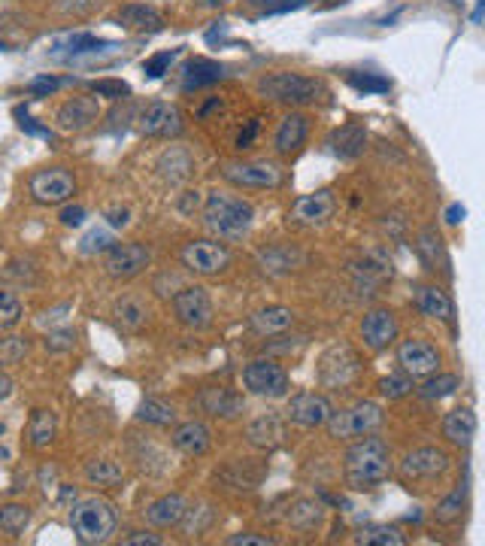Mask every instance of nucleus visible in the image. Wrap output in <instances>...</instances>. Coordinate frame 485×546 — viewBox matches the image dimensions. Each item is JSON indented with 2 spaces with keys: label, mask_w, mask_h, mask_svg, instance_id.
Segmentation results:
<instances>
[{
  "label": "nucleus",
  "mask_w": 485,
  "mask_h": 546,
  "mask_svg": "<svg viewBox=\"0 0 485 546\" xmlns=\"http://www.w3.org/2000/svg\"><path fill=\"white\" fill-rule=\"evenodd\" d=\"M343 470H346V479L352 489H370V486H379L382 479H388L392 474V453H388V444L379 438H364L355 440L346 455H343Z\"/></svg>",
  "instance_id": "1"
},
{
  "label": "nucleus",
  "mask_w": 485,
  "mask_h": 546,
  "mask_svg": "<svg viewBox=\"0 0 485 546\" xmlns=\"http://www.w3.org/2000/svg\"><path fill=\"white\" fill-rule=\"evenodd\" d=\"M255 222V210L249 201L225 191H212L203 204V225L210 228L216 237L222 240H240L249 234V228Z\"/></svg>",
  "instance_id": "2"
},
{
  "label": "nucleus",
  "mask_w": 485,
  "mask_h": 546,
  "mask_svg": "<svg viewBox=\"0 0 485 546\" xmlns=\"http://www.w3.org/2000/svg\"><path fill=\"white\" fill-rule=\"evenodd\" d=\"M70 526L83 543H107L115 534V507L104 498H83L73 504Z\"/></svg>",
  "instance_id": "3"
},
{
  "label": "nucleus",
  "mask_w": 485,
  "mask_h": 546,
  "mask_svg": "<svg viewBox=\"0 0 485 546\" xmlns=\"http://www.w3.org/2000/svg\"><path fill=\"white\" fill-rule=\"evenodd\" d=\"M258 92L274 103H289V107H304L313 103L322 94V83L304 73H270V76L258 79Z\"/></svg>",
  "instance_id": "4"
},
{
  "label": "nucleus",
  "mask_w": 485,
  "mask_h": 546,
  "mask_svg": "<svg viewBox=\"0 0 485 546\" xmlns=\"http://www.w3.org/2000/svg\"><path fill=\"white\" fill-rule=\"evenodd\" d=\"M325 425H328L330 438H337V440L362 438V434H373L382 425V410H379V404L362 401V404H355V407L330 413Z\"/></svg>",
  "instance_id": "5"
},
{
  "label": "nucleus",
  "mask_w": 485,
  "mask_h": 546,
  "mask_svg": "<svg viewBox=\"0 0 485 546\" xmlns=\"http://www.w3.org/2000/svg\"><path fill=\"white\" fill-rule=\"evenodd\" d=\"M242 386L246 392L261 397H285L289 395V373L270 358H255L242 371Z\"/></svg>",
  "instance_id": "6"
},
{
  "label": "nucleus",
  "mask_w": 485,
  "mask_h": 546,
  "mask_svg": "<svg viewBox=\"0 0 485 546\" xmlns=\"http://www.w3.org/2000/svg\"><path fill=\"white\" fill-rule=\"evenodd\" d=\"M137 128L143 137H179L182 134V113L173 103L152 100L139 109Z\"/></svg>",
  "instance_id": "7"
},
{
  "label": "nucleus",
  "mask_w": 485,
  "mask_h": 546,
  "mask_svg": "<svg viewBox=\"0 0 485 546\" xmlns=\"http://www.w3.org/2000/svg\"><path fill=\"white\" fill-rule=\"evenodd\" d=\"M449 468V455L437 446H418L413 453L403 455L401 462V477L407 483H425V479H437L440 474H446Z\"/></svg>",
  "instance_id": "8"
},
{
  "label": "nucleus",
  "mask_w": 485,
  "mask_h": 546,
  "mask_svg": "<svg viewBox=\"0 0 485 546\" xmlns=\"http://www.w3.org/2000/svg\"><path fill=\"white\" fill-rule=\"evenodd\" d=\"M173 313L186 328H207L212 322V301L201 285H186L173 294Z\"/></svg>",
  "instance_id": "9"
},
{
  "label": "nucleus",
  "mask_w": 485,
  "mask_h": 546,
  "mask_svg": "<svg viewBox=\"0 0 485 546\" xmlns=\"http://www.w3.org/2000/svg\"><path fill=\"white\" fill-rule=\"evenodd\" d=\"M222 176L240 189H276L282 182V173L274 161H237L225 165Z\"/></svg>",
  "instance_id": "10"
},
{
  "label": "nucleus",
  "mask_w": 485,
  "mask_h": 546,
  "mask_svg": "<svg viewBox=\"0 0 485 546\" xmlns=\"http://www.w3.org/2000/svg\"><path fill=\"white\" fill-rule=\"evenodd\" d=\"M149 261H152L149 249L139 246V243H113L107 249L104 268L113 279H131L149 268Z\"/></svg>",
  "instance_id": "11"
},
{
  "label": "nucleus",
  "mask_w": 485,
  "mask_h": 546,
  "mask_svg": "<svg viewBox=\"0 0 485 546\" xmlns=\"http://www.w3.org/2000/svg\"><path fill=\"white\" fill-rule=\"evenodd\" d=\"M182 264H186L188 270L201 273V277H216V273H222L227 264H231V253H227L222 243L197 240L182 249Z\"/></svg>",
  "instance_id": "12"
},
{
  "label": "nucleus",
  "mask_w": 485,
  "mask_h": 546,
  "mask_svg": "<svg viewBox=\"0 0 485 546\" xmlns=\"http://www.w3.org/2000/svg\"><path fill=\"white\" fill-rule=\"evenodd\" d=\"M76 191V182L68 171L61 167H52V171H40L31 176V195L36 204H64L68 197H73Z\"/></svg>",
  "instance_id": "13"
},
{
  "label": "nucleus",
  "mask_w": 485,
  "mask_h": 546,
  "mask_svg": "<svg viewBox=\"0 0 485 546\" xmlns=\"http://www.w3.org/2000/svg\"><path fill=\"white\" fill-rule=\"evenodd\" d=\"M355 373H358V358L349 346H334V349H328L325 358H322L319 380L330 389L349 386V382L355 380Z\"/></svg>",
  "instance_id": "14"
},
{
  "label": "nucleus",
  "mask_w": 485,
  "mask_h": 546,
  "mask_svg": "<svg viewBox=\"0 0 485 546\" xmlns=\"http://www.w3.org/2000/svg\"><path fill=\"white\" fill-rule=\"evenodd\" d=\"M394 337H398V319H394L392 309H370V313H364L362 319V341L367 349L373 352H382L388 349V346L394 343Z\"/></svg>",
  "instance_id": "15"
},
{
  "label": "nucleus",
  "mask_w": 485,
  "mask_h": 546,
  "mask_svg": "<svg viewBox=\"0 0 485 546\" xmlns=\"http://www.w3.org/2000/svg\"><path fill=\"white\" fill-rule=\"evenodd\" d=\"M330 413H334L330 401L325 395H315V392H300V395L291 397L289 407H285V416H289L295 425H304V428L325 425Z\"/></svg>",
  "instance_id": "16"
},
{
  "label": "nucleus",
  "mask_w": 485,
  "mask_h": 546,
  "mask_svg": "<svg viewBox=\"0 0 485 546\" xmlns=\"http://www.w3.org/2000/svg\"><path fill=\"white\" fill-rule=\"evenodd\" d=\"M398 365L403 367V373L416 376H428L437 373L440 367V352L437 346L428 341H403L398 349Z\"/></svg>",
  "instance_id": "17"
},
{
  "label": "nucleus",
  "mask_w": 485,
  "mask_h": 546,
  "mask_svg": "<svg viewBox=\"0 0 485 546\" xmlns=\"http://www.w3.org/2000/svg\"><path fill=\"white\" fill-rule=\"evenodd\" d=\"M334 195L328 189H319L313 195H300L295 204H291V216L304 225H322L334 216Z\"/></svg>",
  "instance_id": "18"
},
{
  "label": "nucleus",
  "mask_w": 485,
  "mask_h": 546,
  "mask_svg": "<svg viewBox=\"0 0 485 546\" xmlns=\"http://www.w3.org/2000/svg\"><path fill=\"white\" fill-rule=\"evenodd\" d=\"M98 116H100V107L94 98H70L55 113V122L61 131H83L88 124L98 122Z\"/></svg>",
  "instance_id": "19"
},
{
  "label": "nucleus",
  "mask_w": 485,
  "mask_h": 546,
  "mask_svg": "<svg viewBox=\"0 0 485 546\" xmlns=\"http://www.w3.org/2000/svg\"><path fill=\"white\" fill-rule=\"evenodd\" d=\"M201 407L203 413L210 416H219V419H237L242 413V397L234 392V389H225V386H210L201 392Z\"/></svg>",
  "instance_id": "20"
},
{
  "label": "nucleus",
  "mask_w": 485,
  "mask_h": 546,
  "mask_svg": "<svg viewBox=\"0 0 485 546\" xmlns=\"http://www.w3.org/2000/svg\"><path fill=\"white\" fill-rule=\"evenodd\" d=\"M186 510H188V501L182 495H164L146 507V522L155 528H173L186 519Z\"/></svg>",
  "instance_id": "21"
},
{
  "label": "nucleus",
  "mask_w": 485,
  "mask_h": 546,
  "mask_svg": "<svg viewBox=\"0 0 485 546\" xmlns=\"http://www.w3.org/2000/svg\"><path fill=\"white\" fill-rule=\"evenodd\" d=\"M306 131H310V122H306V116H304V113H291V116H285V119L279 122L276 137H274L276 152H279V155H291V152H298L300 146H304V140H306Z\"/></svg>",
  "instance_id": "22"
},
{
  "label": "nucleus",
  "mask_w": 485,
  "mask_h": 546,
  "mask_svg": "<svg viewBox=\"0 0 485 546\" xmlns=\"http://www.w3.org/2000/svg\"><path fill=\"white\" fill-rule=\"evenodd\" d=\"M443 434H446V440L455 446H470L476 438V413L470 407H458V410L446 413Z\"/></svg>",
  "instance_id": "23"
},
{
  "label": "nucleus",
  "mask_w": 485,
  "mask_h": 546,
  "mask_svg": "<svg viewBox=\"0 0 485 546\" xmlns=\"http://www.w3.org/2000/svg\"><path fill=\"white\" fill-rule=\"evenodd\" d=\"M155 171L161 173V180L176 186V182H186L191 176V171H195V158H191V152L179 149V146H171L167 152H161Z\"/></svg>",
  "instance_id": "24"
},
{
  "label": "nucleus",
  "mask_w": 485,
  "mask_h": 546,
  "mask_svg": "<svg viewBox=\"0 0 485 546\" xmlns=\"http://www.w3.org/2000/svg\"><path fill=\"white\" fill-rule=\"evenodd\" d=\"M210 428L203 422H182L179 428L173 431V446L186 455H203L210 449Z\"/></svg>",
  "instance_id": "25"
},
{
  "label": "nucleus",
  "mask_w": 485,
  "mask_h": 546,
  "mask_svg": "<svg viewBox=\"0 0 485 546\" xmlns=\"http://www.w3.org/2000/svg\"><path fill=\"white\" fill-rule=\"evenodd\" d=\"M364 146H367V131L362 124H343L340 131L330 134V152L343 161L358 158V155L364 152Z\"/></svg>",
  "instance_id": "26"
},
{
  "label": "nucleus",
  "mask_w": 485,
  "mask_h": 546,
  "mask_svg": "<svg viewBox=\"0 0 485 546\" xmlns=\"http://www.w3.org/2000/svg\"><path fill=\"white\" fill-rule=\"evenodd\" d=\"M246 438H249V444H252V446L274 449V446L282 444L285 428H282V422H279V416H274V413H264V416H258L255 422H249Z\"/></svg>",
  "instance_id": "27"
},
{
  "label": "nucleus",
  "mask_w": 485,
  "mask_h": 546,
  "mask_svg": "<svg viewBox=\"0 0 485 546\" xmlns=\"http://www.w3.org/2000/svg\"><path fill=\"white\" fill-rule=\"evenodd\" d=\"M119 25L128 28V31H161L164 19H161L158 10L146 4H128L119 10Z\"/></svg>",
  "instance_id": "28"
},
{
  "label": "nucleus",
  "mask_w": 485,
  "mask_h": 546,
  "mask_svg": "<svg viewBox=\"0 0 485 546\" xmlns=\"http://www.w3.org/2000/svg\"><path fill=\"white\" fill-rule=\"evenodd\" d=\"M258 334H282V331H289L291 325H295V313H291L289 307H264L258 313H252V319H249Z\"/></svg>",
  "instance_id": "29"
},
{
  "label": "nucleus",
  "mask_w": 485,
  "mask_h": 546,
  "mask_svg": "<svg viewBox=\"0 0 485 546\" xmlns=\"http://www.w3.org/2000/svg\"><path fill=\"white\" fill-rule=\"evenodd\" d=\"M222 79V64L210 61V58H195V61L186 64V73H182V88L186 92H197V88H207L212 83Z\"/></svg>",
  "instance_id": "30"
},
{
  "label": "nucleus",
  "mask_w": 485,
  "mask_h": 546,
  "mask_svg": "<svg viewBox=\"0 0 485 546\" xmlns=\"http://www.w3.org/2000/svg\"><path fill=\"white\" fill-rule=\"evenodd\" d=\"M416 307L431 319H452V301L437 285H418L416 289Z\"/></svg>",
  "instance_id": "31"
},
{
  "label": "nucleus",
  "mask_w": 485,
  "mask_h": 546,
  "mask_svg": "<svg viewBox=\"0 0 485 546\" xmlns=\"http://www.w3.org/2000/svg\"><path fill=\"white\" fill-rule=\"evenodd\" d=\"M58 431V416L52 410H34L31 425H28V440L34 449H46L55 440Z\"/></svg>",
  "instance_id": "32"
},
{
  "label": "nucleus",
  "mask_w": 485,
  "mask_h": 546,
  "mask_svg": "<svg viewBox=\"0 0 485 546\" xmlns=\"http://www.w3.org/2000/svg\"><path fill=\"white\" fill-rule=\"evenodd\" d=\"M104 46H109V43L100 40V36H94V34H70V36H64V40L55 43L52 55L55 58H79V55H88V52H98Z\"/></svg>",
  "instance_id": "33"
},
{
  "label": "nucleus",
  "mask_w": 485,
  "mask_h": 546,
  "mask_svg": "<svg viewBox=\"0 0 485 546\" xmlns=\"http://www.w3.org/2000/svg\"><path fill=\"white\" fill-rule=\"evenodd\" d=\"M85 479L91 486H104V489H113L124 479V470L115 464L113 459H94L85 464Z\"/></svg>",
  "instance_id": "34"
},
{
  "label": "nucleus",
  "mask_w": 485,
  "mask_h": 546,
  "mask_svg": "<svg viewBox=\"0 0 485 546\" xmlns=\"http://www.w3.org/2000/svg\"><path fill=\"white\" fill-rule=\"evenodd\" d=\"M322 516H325V510H322L319 501L300 498L295 501V507H291L289 522H291V528H298V531H313L322 526Z\"/></svg>",
  "instance_id": "35"
},
{
  "label": "nucleus",
  "mask_w": 485,
  "mask_h": 546,
  "mask_svg": "<svg viewBox=\"0 0 485 546\" xmlns=\"http://www.w3.org/2000/svg\"><path fill=\"white\" fill-rule=\"evenodd\" d=\"M461 389V380L455 373H428V380L422 382V389H418V395L425 397V401H443V397L455 395Z\"/></svg>",
  "instance_id": "36"
},
{
  "label": "nucleus",
  "mask_w": 485,
  "mask_h": 546,
  "mask_svg": "<svg viewBox=\"0 0 485 546\" xmlns=\"http://www.w3.org/2000/svg\"><path fill=\"white\" fill-rule=\"evenodd\" d=\"M113 316L124 331H137V328H143V325H146L149 309H146L143 301H137V298H122L119 304L113 307Z\"/></svg>",
  "instance_id": "37"
},
{
  "label": "nucleus",
  "mask_w": 485,
  "mask_h": 546,
  "mask_svg": "<svg viewBox=\"0 0 485 546\" xmlns=\"http://www.w3.org/2000/svg\"><path fill=\"white\" fill-rule=\"evenodd\" d=\"M355 543H364V546H403V543H407V537H403L401 528H394V526H370V528L358 531Z\"/></svg>",
  "instance_id": "38"
},
{
  "label": "nucleus",
  "mask_w": 485,
  "mask_h": 546,
  "mask_svg": "<svg viewBox=\"0 0 485 546\" xmlns=\"http://www.w3.org/2000/svg\"><path fill=\"white\" fill-rule=\"evenodd\" d=\"M137 419H139V422H146V425H161V428H167V425L176 422V410L171 407V404H164V401L146 397V401L137 407Z\"/></svg>",
  "instance_id": "39"
},
{
  "label": "nucleus",
  "mask_w": 485,
  "mask_h": 546,
  "mask_svg": "<svg viewBox=\"0 0 485 546\" xmlns=\"http://www.w3.org/2000/svg\"><path fill=\"white\" fill-rule=\"evenodd\" d=\"M31 522V507L25 504H4L0 507V528L6 534H21Z\"/></svg>",
  "instance_id": "40"
},
{
  "label": "nucleus",
  "mask_w": 485,
  "mask_h": 546,
  "mask_svg": "<svg viewBox=\"0 0 485 546\" xmlns=\"http://www.w3.org/2000/svg\"><path fill=\"white\" fill-rule=\"evenodd\" d=\"M467 507V483H461L452 495H446L443 501L437 504V519L440 522H455Z\"/></svg>",
  "instance_id": "41"
},
{
  "label": "nucleus",
  "mask_w": 485,
  "mask_h": 546,
  "mask_svg": "<svg viewBox=\"0 0 485 546\" xmlns=\"http://www.w3.org/2000/svg\"><path fill=\"white\" fill-rule=\"evenodd\" d=\"M418 249H422V255H425V261L431 264L433 270H437V261H440V268L446 270V253H443V240H440V234L437 231H422V237H418Z\"/></svg>",
  "instance_id": "42"
},
{
  "label": "nucleus",
  "mask_w": 485,
  "mask_h": 546,
  "mask_svg": "<svg viewBox=\"0 0 485 546\" xmlns=\"http://www.w3.org/2000/svg\"><path fill=\"white\" fill-rule=\"evenodd\" d=\"M413 392V376L409 373H388L379 380V395L388 401H398V397Z\"/></svg>",
  "instance_id": "43"
},
{
  "label": "nucleus",
  "mask_w": 485,
  "mask_h": 546,
  "mask_svg": "<svg viewBox=\"0 0 485 546\" xmlns=\"http://www.w3.org/2000/svg\"><path fill=\"white\" fill-rule=\"evenodd\" d=\"M21 319V301L12 292H0V328H12Z\"/></svg>",
  "instance_id": "44"
},
{
  "label": "nucleus",
  "mask_w": 485,
  "mask_h": 546,
  "mask_svg": "<svg viewBox=\"0 0 485 546\" xmlns=\"http://www.w3.org/2000/svg\"><path fill=\"white\" fill-rule=\"evenodd\" d=\"M28 346L21 337H6V341H0V367H12L19 365L21 358H25Z\"/></svg>",
  "instance_id": "45"
},
{
  "label": "nucleus",
  "mask_w": 485,
  "mask_h": 546,
  "mask_svg": "<svg viewBox=\"0 0 485 546\" xmlns=\"http://www.w3.org/2000/svg\"><path fill=\"white\" fill-rule=\"evenodd\" d=\"M113 246V237H109V231L104 228H94V231H88L83 243H79V253L83 255H94V253H107V249Z\"/></svg>",
  "instance_id": "46"
},
{
  "label": "nucleus",
  "mask_w": 485,
  "mask_h": 546,
  "mask_svg": "<svg viewBox=\"0 0 485 546\" xmlns=\"http://www.w3.org/2000/svg\"><path fill=\"white\" fill-rule=\"evenodd\" d=\"M295 258L298 255H282V253H276V249H270V253L261 255V264H264V270H270V273H285L295 268Z\"/></svg>",
  "instance_id": "47"
},
{
  "label": "nucleus",
  "mask_w": 485,
  "mask_h": 546,
  "mask_svg": "<svg viewBox=\"0 0 485 546\" xmlns=\"http://www.w3.org/2000/svg\"><path fill=\"white\" fill-rule=\"evenodd\" d=\"M173 58H176V52H161V55L149 58V61L143 64L146 76H149V79H161V76L167 73V68L173 64Z\"/></svg>",
  "instance_id": "48"
},
{
  "label": "nucleus",
  "mask_w": 485,
  "mask_h": 546,
  "mask_svg": "<svg viewBox=\"0 0 485 546\" xmlns=\"http://www.w3.org/2000/svg\"><path fill=\"white\" fill-rule=\"evenodd\" d=\"M349 83L358 88V92H388V83L386 79H379V76H373V73H352L349 76Z\"/></svg>",
  "instance_id": "49"
},
{
  "label": "nucleus",
  "mask_w": 485,
  "mask_h": 546,
  "mask_svg": "<svg viewBox=\"0 0 485 546\" xmlns=\"http://www.w3.org/2000/svg\"><path fill=\"white\" fill-rule=\"evenodd\" d=\"M227 546H274V541L264 534H252V531H240V534H231L225 541Z\"/></svg>",
  "instance_id": "50"
},
{
  "label": "nucleus",
  "mask_w": 485,
  "mask_h": 546,
  "mask_svg": "<svg viewBox=\"0 0 485 546\" xmlns=\"http://www.w3.org/2000/svg\"><path fill=\"white\" fill-rule=\"evenodd\" d=\"M252 6H258V10L264 12H289L295 10V6H300L304 0H249Z\"/></svg>",
  "instance_id": "51"
},
{
  "label": "nucleus",
  "mask_w": 485,
  "mask_h": 546,
  "mask_svg": "<svg viewBox=\"0 0 485 546\" xmlns=\"http://www.w3.org/2000/svg\"><path fill=\"white\" fill-rule=\"evenodd\" d=\"M124 546H161L164 541H161L158 534H152V531H131L128 537H122Z\"/></svg>",
  "instance_id": "52"
},
{
  "label": "nucleus",
  "mask_w": 485,
  "mask_h": 546,
  "mask_svg": "<svg viewBox=\"0 0 485 546\" xmlns=\"http://www.w3.org/2000/svg\"><path fill=\"white\" fill-rule=\"evenodd\" d=\"M104 216H107L109 228H124L131 222V210H124V206H113V210H107Z\"/></svg>",
  "instance_id": "53"
},
{
  "label": "nucleus",
  "mask_w": 485,
  "mask_h": 546,
  "mask_svg": "<svg viewBox=\"0 0 485 546\" xmlns=\"http://www.w3.org/2000/svg\"><path fill=\"white\" fill-rule=\"evenodd\" d=\"M61 10L73 12V16H85L94 10V0H61Z\"/></svg>",
  "instance_id": "54"
},
{
  "label": "nucleus",
  "mask_w": 485,
  "mask_h": 546,
  "mask_svg": "<svg viewBox=\"0 0 485 546\" xmlns=\"http://www.w3.org/2000/svg\"><path fill=\"white\" fill-rule=\"evenodd\" d=\"M61 222L68 225V228L83 225L85 222V210H83V206H64V210H61Z\"/></svg>",
  "instance_id": "55"
},
{
  "label": "nucleus",
  "mask_w": 485,
  "mask_h": 546,
  "mask_svg": "<svg viewBox=\"0 0 485 546\" xmlns=\"http://www.w3.org/2000/svg\"><path fill=\"white\" fill-rule=\"evenodd\" d=\"M46 346H52V349H70L73 346V331H55V334L46 337Z\"/></svg>",
  "instance_id": "56"
},
{
  "label": "nucleus",
  "mask_w": 485,
  "mask_h": 546,
  "mask_svg": "<svg viewBox=\"0 0 485 546\" xmlns=\"http://www.w3.org/2000/svg\"><path fill=\"white\" fill-rule=\"evenodd\" d=\"M94 92L104 94V98H122V94H128V85L124 83H94Z\"/></svg>",
  "instance_id": "57"
},
{
  "label": "nucleus",
  "mask_w": 485,
  "mask_h": 546,
  "mask_svg": "<svg viewBox=\"0 0 485 546\" xmlns=\"http://www.w3.org/2000/svg\"><path fill=\"white\" fill-rule=\"evenodd\" d=\"M258 128H261L258 119H249V122H246V128H242L240 134H237V146H240V149L252 146V140H255V134H258Z\"/></svg>",
  "instance_id": "58"
},
{
  "label": "nucleus",
  "mask_w": 485,
  "mask_h": 546,
  "mask_svg": "<svg viewBox=\"0 0 485 546\" xmlns=\"http://www.w3.org/2000/svg\"><path fill=\"white\" fill-rule=\"evenodd\" d=\"M58 85H61V83H58V79L55 76H36L34 79V83L31 85H28V88H31V92L34 94H52L55 92V88Z\"/></svg>",
  "instance_id": "59"
},
{
  "label": "nucleus",
  "mask_w": 485,
  "mask_h": 546,
  "mask_svg": "<svg viewBox=\"0 0 485 546\" xmlns=\"http://www.w3.org/2000/svg\"><path fill=\"white\" fill-rule=\"evenodd\" d=\"M461 219H465V206H458V204H452L449 210H446V222L449 225H458Z\"/></svg>",
  "instance_id": "60"
},
{
  "label": "nucleus",
  "mask_w": 485,
  "mask_h": 546,
  "mask_svg": "<svg viewBox=\"0 0 485 546\" xmlns=\"http://www.w3.org/2000/svg\"><path fill=\"white\" fill-rule=\"evenodd\" d=\"M10 395H12V380L4 371H0V401H6Z\"/></svg>",
  "instance_id": "61"
},
{
  "label": "nucleus",
  "mask_w": 485,
  "mask_h": 546,
  "mask_svg": "<svg viewBox=\"0 0 485 546\" xmlns=\"http://www.w3.org/2000/svg\"><path fill=\"white\" fill-rule=\"evenodd\" d=\"M21 128H25V131H31V134H40V137H49V131H46V128H36V124H34L31 119H25V116H21Z\"/></svg>",
  "instance_id": "62"
},
{
  "label": "nucleus",
  "mask_w": 485,
  "mask_h": 546,
  "mask_svg": "<svg viewBox=\"0 0 485 546\" xmlns=\"http://www.w3.org/2000/svg\"><path fill=\"white\" fill-rule=\"evenodd\" d=\"M201 6H227V4H234V0H197Z\"/></svg>",
  "instance_id": "63"
}]
</instances>
